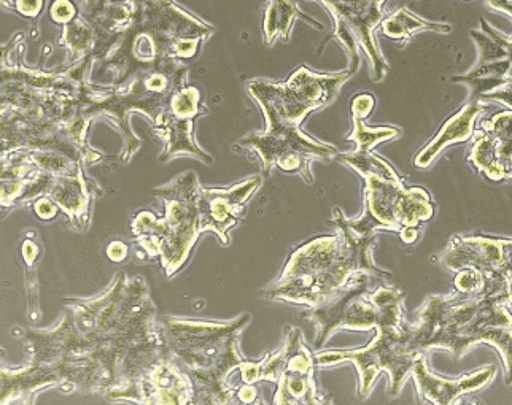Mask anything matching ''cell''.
Masks as SVG:
<instances>
[{
    "mask_svg": "<svg viewBox=\"0 0 512 405\" xmlns=\"http://www.w3.org/2000/svg\"><path fill=\"white\" fill-rule=\"evenodd\" d=\"M334 236H317L299 243L291 251L282 274L263 291L269 301L317 307L338 296L360 272L384 282L392 278L373 263L377 234H360L347 224L341 209L333 210Z\"/></svg>",
    "mask_w": 512,
    "mask_h": 405,
    "instance_id": "cell-1",
    "label": "cell"
},
{
    "mask_svg": "<svg viewBox=\"0 0 512 405\" xmlns=\"http://www.w3.org/2000/svg\"><path fill=\"white\" fill-rule=\"evenodd\" d=\"M249 323V313L233 321L160 317L158 324L164 348L191 378L194 404L236 401V391L242 382H233V375L245 361L239 351V339Z\"/></svg>",
    "mask_w": 512,
    "mask_h": 405,
    "instance_id": "cell-2",
    "label": "cell"
},
{
    "mask_svg": "<svg viewBox=\"0 0 512 405\" xmlns=\"http://www.w3.org/2000/svg\"><path fill=\"white\" fill-rule=\"evenodd\" d=\"M334 159L365 180V212L360 218H347L353 231L371 236L382 231L419 229L435 213L430 194L419 186L404 185L395 169L373 151L368 155H358L355 151L347 155L338 153Z\"/></svg>",
    "mask_w": 512,
    "mask_h": 405,
    "instance_id": "cell-3",
    "label": "cell"
},
{
    "mask_svg": "<svg viewBox=\"0 0 512 405\" xmlns=\"http://www.w3.org/2000/svg\"><path fill=\"white\" fill-rule=\"evenodd\" d=\"M199 191L201 185L196 172H185L153 191L166 205L163 218H156L152 212H140L132 221V232L140 247L144 248L148 258L160 259L167 278L174 277L187 266L202 234L199 229Z\"/></svg>",
    "mask_w": 512,
    "mask_h": 405,
    "instance_id": "cell-4",
    "label": "cell"
},
{
    "mask_svg": "<svg viewBox=\"0 0 512 405\" xmlns=\"http://www.w3.org/2000/svg\"><path fill=\"white\" fill-rule=\"evenodd\" d=\"M350 77L349 70L314 74L301 66L285 83L261 78L249 81L247 93L263 110L266 131H301L307 115L330 104Z\"/></svg>",
    "mask_w": 512,
    "mask_h": 405,
    "instance_id": "cell-5",
    "label": "cell"
},
{
    "mask_svg": "<svg viewBox=\"0 0 512 405\" xmlns=\"http://www.w3.org/2000/svg\"><path fill=\"white\" fill-rule=\"evenodd\" d=\"M377 334L368 347L357 350H328L315 355L319 367L336 366L350 361L357 366L360 375L361 398H368L373 391L376 378L387 372L390 377L388 396L398 398L404 385L411 377L412 364L416 353L409 350L406 321L396 326H377Z\"/></svg>",
    "mask_w": 512,
    "mask_h": 405,
    "instance_id": "cell-6",
    "label": "cell"
},
{
    "mask_svg": "<svg viewBox=\"0 0 512 405\" xmlns=\"http://www.w3.org/2000/svg\"><path fill=\"white\" fill-rule=\"evenodd\" d=\"M334 20V31L326 37L341 43L350 56V74L360 67V50L368 54L371 74L381 81L387 74L388 66L374 39V29L384 20V0H320Z\"/></svg>",
    "mask_w": 512,
    "mask_h": 405,
    "instance_id": "cell-7",
    "label": "cell"
},
{
    "mask_svg": "<svg viewBox=\"0 0 512 405\" xmlns=\"http://www.w3.org/2000/svg\"><path fill=\"white\" fill-rule=\"evenodd\" d=\"M374 283H382V280L360 272L347 283L338 296L301 313V318L312 321L317 326L315 347H323L334 332L342 329L361 332L376 329L379 307L371 297Z\"/></svg>",
    "mask_w": 512,
    "mask_h": 405,
    "instance_id": "cell-8",
    "label": "cell"
},
{
    "mask_svg": "<svg viewBox=\"0 0 512 405\" xmlns=\"http://www.w3.org/2000/svg\"><path fill=\"white\" fill-rule=\"evenodd\" d=\"M239 145L249 148L261 159L263 178H268L277 167L285 174L301 175L309 185L314 183L312 162L334 158L339 153L338 148L312 139L303 131L250 132Z\"/></svg>",
    "mask_w": 512,
    "mask_h": 405,
    "instance_id": "cell-9",
    "label": "cell"
},
{
    "mask_svg": "<svg viewBox=\"0 0 512 405\" xmlns=\"http://www.w3.org/2000/svg\"><path fill=\"white\" fill-rule=\"evenodd\" d=\"M207 113L209 110L202 104L198 88L185 85L172 94L166 107L153 121V132L164 142L161 162H169L179 156H191L206 166L214 164V158L202 150L194 139V121Z\"/></svg>",
    "mask_w": 512,
    "mask_h": 405,
    "instance_id": "cell-10",
    "label": "cell"
},
{
    "mask_svg": "<svg viewBox=\"0 0 512 405\" xmlns=\"http://www.w3.org/2000/svg\"><path fill=\"white\" fill-rule=\"evenodd\" d=\"M282 371L272 402L277 405H320L331 402L315 383V356L306 345L303 332L295 326L285 328Z\"/></svg>",
    "mask_w": 512,
    "mask_h": 405,
    "instance_id": "cell-11",
    "label": "cell"
},
{
    "mask_svg": "<svg viewBox=\"0 0 512 405\" xmlns=\"http://www.w3.org/2000/svg\"><path fill=\"white\" fill-rule=\"evenodd\" d=\"M261 185L263 177L253 175L231 188H201L198 196L201 232H214L223 245H228L229 231L241 223L245 205Z\"/></svg>",
    "mask_w": 512,
    "mask_h": 405,
    "instance_id": "cell-12",
    "label": "cell"
},
{
    "mask_svg": "<svg viewBox=\"0 0 512 405\" xmlns=\"http://www.w3.org/2000/svg\"><path fill=\"white\" fill-rule=\"evenodd\" d=\"M495 375H497V367L487 366L482 367L474 374L455 378V380L438 377L428 369L427 358L422 351L416 353L411 371L412 380L416 383L417 394H419V401L438 405L454 404L462 394L481 390L492 382Z\"/></svg>",
    "mask_w": 512,
    "mask_h": 405,
    "instance_id": "cell-13",
    "label": "cell"
},
{
    "mask_svg": "<svg viewBox=\"0 0 512 405\" xmlns=\"http://www.w3.org/2000/svg\"><path fill=\"white\" fill-rule=\"evenodd\" d=\"M136 402L140 404H194V386L187 372L164 353L160 361L140 378Z\"/></svg>",
    "mask_w": 512,
    "mask_h": 405,
    "instance_id": "cell-14",
    "label": "cell"
},
{
    "mask_svg": "<svg viewBox=\"0 0 512 405\" xmlns=\"http://www.w3.org/2000/svg\"><path fill=\"white\" fill-rule=\"evenodd\" d=\"M511 255L512 239L454 236L441 256V261L447 269L454 272L473 267L481 270L482 274H489L498 270Z\"/></svg>",
    "mask_w": 512,
    "mask_h": 405,
    "instance_id": "cell-15",
    "label": "cell"
},
{
    "mask_svg": "<svg viewBox=\"0 0 512 405\" xmlns=\"http://www.w3.org/2000/svg\"><path fill=\"white\" fill-rule=\"evenodd\" d=\"M484 112H487V107L479 101H470L460 108L443 124L435 139L417 153L414 166L417 169H427L450 145L468 142L474 134V123Z\"/></svg>",
    "mask_w": 512,
    "mask_h": 405,
    "instance_id": "cell-16",
    "label": "cell"
},
{
    "mask_svg": "<svg viewBox=\"0 0 512 405\" xmlns=\"http://www.w3.org/2000/svg\"><path fill=\"white\" fill-rule=\"evenodd\" d=\"M296 20L306 21L315 29H323L322 23L312 20L299 10L298 0H268L266 15H264V43L269 47L279 37L288 42Z\"/></svg>",
    "mask_w": 512,
    "mask_h": 405,
    "instance_id": "cell-17",
    "label": "cell"
},
{
    "mask_svg": "<svg viewBox=\"0 0 512 405\" xmlns=\"http://www.w3.org/2000/svg\"><path fill=\"white\" fill-rule=\"evenodd\" d=\"M473 145H471L470 161L476 172L489 178L490 182L509 180L508 172L501 166L497 158V140L484 129H474Z\"/></svg>",
    "mask_w": 512,
    "mask_h": 405,
    "instance_id": "cell-18",
    "label": "cell"
},
{
    "mask_svg": "<svg viewBox=\"0 0 512 405\" xmlns=\"http://www.w3.org/2000/svg\"><path fill=\"white\" fill-rule=\"evenodd\" d=\"M425 31L449 34L450 26L449 24L430 23V21L422 20L419 16L409 12L406 7H401L393 15L385 16L381 23L382 34L390 40H395V42L406 43L412 34Z\"/></svg>",
    "mask_w": 512,
    "mask_h": 405,
    "instance_id": "cell-19",
    "label": "cell"
},
{
    "mask_svg": "<svg viewBox=\"0 0 512 405\" xmlns=\"http://www.w3.org/2000/svg\"><path fill=\"white\" fill-rule=\"evenodd\" d=\"M481 129L489 132L497 140V158L512 180V108L495 113L481 121Z\"/></svg>",
    "mask_w": 512,
    "mask_h": 405,
    "instance_id": "cell-20",
    "label": "cell"
},
{
    "mask_svg": "<svg viewBox=\"0 0 512 405\" xmlns=\"http://www.w3.org/2000/svg\"><path fill=\"white\" fill-rule=\"evenodd\" d=\"M282 348L268 353L258 363H252L245 359L244 364L239 367V375H241V382L245 385H256L260 382L277 383L279 380L280 371H282Z\"/></svg>",
    "mask_w": 512,
    "mask_h": 405,
    "instance_id": "cell-21",
    "label": "cell"
},
{
    "mask_svg": "<svg viewBox=\"0 0 512 405\" xmlns=\"http://www.w3.org/2000/svg\"><path fill=\"white\" fill-rule=\"evenodd\" d=\"M352 123L353 131L347 140L357 143L355 153L358 155H368L377 145L400 135V131L396 128H369L365 124V118H360L357 115H352Z\"/></svg>",
    "mask_w": 512,
    "mask_h": 405,
    "instance_id": "cell-22",
    "label": "cell"
},
{
    "mask_svg": "<svg viewBox=\"0 0 512 405\" xmlns=\"http://www.w3.org/2000/svg\"><path fill=\"white\" fill-rule=\"evenodd\" d=\"M479 342H485L500 351L505 364L506 385H512V328H484L478 334Z\"/></svg>",
    "mask_w": 512,
    "mask_h": 405,
    "instance_id": "cell-23",
    "label": "cell"
},
{
    "mask_svg": "<svg viewBox=\"0 0 512 405\" xmlns=\"http://www.w3.org/2000/svg\"><path fill=\"white\" fill-rule=\"evenodd\" d=\"M452 81H462L466 85L471 86V97L470 101H479V97L484 94L492 93L495 89L501 88V86L508 85L509 78L506 77H479V78H468L465 75H457L452 78Z\"/></svg>",
    "mask_w": 512,
    "mask_h": 405,
    "instance_id": "cell-24",
    "label": "cell"
},
{
    "mask_svg": "<svg viewBox=\"0 0 512 405\" xmlns=\"http://www.w3.org/2000/svg\"><path fill=\"white\" fill-rule=\"evenodd\" d=\"M484 282V274L481 270L466 267V269L457 270L455 277V290L462 294H474L481 290Z\"/></svg>",
    "mask_w": 512,
    "mask_h": 405,
    "instance_id": "cell-25",
    "label": "cell"
},
{
    "mask_svg": "<svg viewBox=\"0 0 512 405\" xmlns=\"http://www.w3.org/2000/svg\"><path fill=\"white\" fill-rule=\"evenodd\" d=\"M376 99L373 94L361 93L353 97L352 105H350V112L352 115L360 116V118H368L373 113Z\"/></svg>",
    "mask_w": 512,
    "mask_h": 405,
    "instance_id": "cell-26",
    "label": "cell"
},
{
    "mask_svg": "<svg viewBox=\"0 0 512 405\" xmlns=\"http://www.w3.org/2000/svg\"><path fill=\"white\" fill-rule=\"evenodd\" d=\"M126 253H128V247L123 245L121 242H113L109 247V255L113 261H121V259H125Z\"/></svg>",
    "mask_w": 512,
    "mask_h": 405,
    "instance_id": "cell-27",
    "label": "cell"
},
{
    "mask_svg": "<svg viewBox=\"0 0 512 405\" xmlns=\"http://www.w3.org/2000/svg\"><path fill=\"white\" fill-rule=\"evenodd\" d=\"M401 240H403L404 243H414L417 240V237H419V229L417 228H404L401 229L400 232Z\"/></svg>",
    "mask_w": 512,
    "mask_h": 405,
    "instance_id": "cell-28",
    "label": "cell"
}]
</instances>
